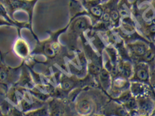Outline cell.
Listing matches in <instances>:
<instances>
[{
	"mask_svg": "<svg viewBox=\"0 0 155 116\" xmlns=\"http://www.w3.org/2000/svg\"><path fill=\"white\" fill-rule=\"evenodd\" d=\"M67 26L57 31H47L49 37L44 40H36L35 48L31 52V56L26 61L25 65L34 68L35 65L40 63L44 69L41 73L49 75L50 69L54 64H60L66 56L65 48L58 41V38L61 34L67 31Z\"/></svg>",
	"mask_w": 155,
	"mask_h": 116,
	"instance_id": "6da1fadb",
	"label": "cell"
},
{
	"mask_svg": "<svg viewBox=\"0 0 155 116\" xmlns=\"http://www.w3.org/2000/svg\"><path fill=\"white\" fill-rule=\"evenodd\" d=\"M103 96L93 89L82 90L72 103L75 116H93L105 105L101 102Z\"/></svg>",
	"mask_w": 155,
	"mask_h": 116,
	"instance_id": "7a4b0ae2",
	"label": "cell"
},
{
	"mask_svg": "<svg viewBox=\"0 0 155 116\" xmlns=\"http://www.w3.org/2000/svg\"><path fill=\"white\" fill-rule=\"evenodd\" d=\"M93 28L91 18L87 15L78 16L70 19L65 34L66 43L70 50L76 49L78 38L81 37L87 30Z\"/></svg>",
	"mask_w": 155,
	"mask_h": 116,
	"instance_id": "3957f363",
	"label": "cell"
},
{
	"mask_svg": "<svg viewBox=\"0 0 155 116\" xmlns=\"http://www.w3.org/2000/svg\"><path fill=\"white\" fill-rule=\"evenodd\" d=\"M38 0H0L3 7L5 8L7 14L13 20L14 14L18 11H23L27 14L28 21L32 25L34 10Z\"/></svg>",
	"mask_w": 155,
	"mask_h": 116,
	"instance_id": "277c9868",
	"label": "cell"
},
{
	"mask_svg": "<svg viewBox=\"0 0 155 116\" xmlns=\"http://www.w3.org/2000/svg\"><path fill=\"white\" fill-rule=\"evenodd\" d=\"M0 86L3 87L8 90L10 87L15 84L20 77L22 66L21 64L17 67H11L6 65L3 61V55L0 52Z\"/></svg>",
	"mask_w": 155,
	"mask_h": 116,
	"instance_id": "5b68a950",
	"label": "cell"
},
{
	"mask_svg": "<svg viewBox=\"0 0 155 116\" xmlns=\"http://www.w3.org/2000/svg\"><path fill=\"white\" fill-rule=\"evenodd\" d=\"M47 103L49 116H75L72 103L67 98H51Z\"/></svg>",
	"mask_w": 155,
	"mask_h": 116,
	"instance_id": "8992f818",
	"label": "cell"
},
{
	"mask_svg": "<svg viewBox=\"0 0 155 116\" xmlns=\"http://www.w3.org/2000/svg\"><path fill=\"white\" fill-rule=\"evenodd\" d=\"M19 89H20V95H19L18 108L23 112L25 113L28 111L40 108L47 103L43 102L36 98L29 90L21 88Z\"/></svg>",
	"mask_w": 155,
	"mask_h": 116,
	"instance_id": "52a82bcc",
	"label": "cell"
},
{
	"mask_svg": "<svg viewBox=\"0 0 155 116\" xmlns=\"http://www.w3.org/2000/svg\"><path fill=\"white\" fill-rule=\"evenodd\" d=\"M130 85V82L128 79H126L121 76L116 77L112 81V84L109 92L110 98L112 99L118 98L124 92L129 89Z\"/></svg>",
	"mask_w": 155,
	"mask_h": 116,
	"instance_id": "ba28073f",
	"label": "cell"
},
{
	"mask_svg": "<svg viewBox=\"0 0 155 116\" xmlns=\"http://www.w3.org/2000/svg\"><path fill=\"white\" fill-rule=\"evenodd\" d=\"M101 114L105 116H126L129 112L123 105L112 99L103 106L100 110Z\"/></svg>",
	"mask_w": 155,
	"mask_h": 116,
	"instance_id": "9c48e42d",
	"label": "cell"
},
{
	"mask_svg": "<svg viewBox=\"0 0 155 116\" xmlns=\"http://www.w3.org/2000/svg\"><path fill=\"white\" fill-rule=\"evenodd\" d=\"M136 98L139 114L140 115H151L154 108V92L152 95L141 96Z\"/></svg>",
	"mask_w": 155,
	"mask_h": 116,
	"instance_id": "30bf717a",
	"label": "cell"
},
{
	"mask_svg": "<svg viewBox=\"0 0 155 116\" xmlns=\"http://www.w3.org/2000/svg\"><path fill=\"white\" fill-rule=\"evenodd\" d=\"M14 85L28 90H31L35 86V83L34 81L31 70L25 65V62L22 66L20 77Z\"/></svg>",
	"mask_w": 155,
	"mask_h": 116,
	"instance_id": "8fae6325",
	"label": "cell"
},
{
	"mask_svg": "<svg viewBox=\"0 0 155 116\" xmlns=\"http://www.w3.org/2000/svg\"><path fill=\"white\" fill-rule=\"evenodd\" d=\"M13 50L15 54L24 61L27 60L31 56L30 46L27 41L21 36H18L16 39L13 46Z\"/></svg>",
	"mask_w": 155,
	"mask_h": 116,
	"instance_id": "7c38bea8",
	"label": "cell"
},
{
	"mask_svg": "<svg viewBox=\"0 0 155 116\" xmlns=\"http://www.w3.org/2000/svg\"><path fill=\"white\" fill-rule=\"evenodd\" d=\"M149 66L145 63H140L136 66L134 76L130 78V82H140L149 85L150 81Z\"/></svg>",
	"mask_w": 155,
	"mask_h": 116,
	"instance_id": "4fadbf2b",
	"label": "cell"
},
{
	"mask_svg": "<svg viewBox=\"0 0 155 116\" xmlns=\"http://www.w3.org/2000/svg\"><path fill=\"white\" fill-rule=\"evenodd\" d=\"M129 90L133 96L135 98L152 95L153 94L149 85L140 82H130Z\"/></svg>",
	"mask_w": 155,
	"mask_h": 116,
	"instance_id": "5bb4252c",
	"label": "cell"
},
{
	"mask_svg": "<svg viewBox=\"0 0 155 116\" xmlns=\"http://www.w3.org/2000/svg\"><path fill=\"white\" fill-rule=\"evenodd\" d=\"M98 79L101 88L105 93L109 94L112 81H111L110 75L107 70L102 69L98 74Z\"/></svg>",
	"mask_w": 155,
	"mask_h": 116,
	"instance_id": "9a60e30c",
	"label": "cell"
},
{
	"mask_svg": "<svg viewBox=\"0 0 155 116\" xmlns=\"http://www.w3.org/2000/svg\"><path fill=\"white\" fill-rule=\"evenodd\" d=\"M25 116H49V112H48V107L47 103H46L44 105L40 108H36L28 111L24 113Z\"/></svg>",
	"mask_w": 155,
	"mask_h": 116,
	"instance_id": "2e32d148",
	"label": "cell"
},
{
	"mask_svg": "<svg viewBox=\"0 0 155 116\" xmlns=\"http://www.w3.org/2000/svg\"><path fill=\"white\" fill-rule=\"evenodd\" d=\"M119 71L120 72V76L126 79H130L133 75V70L131 65L129 62H124L119 66Z\"/></svg>",
	"mask_w": 155,
	"mask_h": 116,
	"instance_id": "e0dca14e",
	"label": "cell"
},
{
	"mask_svg": "<svg viewBox=\"0 0 155 116\" xmlns=\"http://www.w3.org/2000/svg\"><path fill=\"white\" fill-rule=\"evenodd\" d=\"M133 54L137 56H143L147 51V48L144 44L142 43H136L130 46Z\"/></svg>",
	"mask_w": 155,
	"mask_h": 116,
	"instance_id": "ac0fdd59",
	"label": "cell"
},
{
	"mask_svg": "<svg viewBox=\"0 0 155 116\" xmlns=\"http://www.w3.org/2000/svg\"><path fill=\"white\" fill-rule=\"evenodd\" d=\"M133 97V95L130 92V90H127L125 92H124L123 93L121 94L118 98H114V99H112L113 100H114L116 102H118L120 104H122L123 105L124 103H125V102H127V101Z\"/></svg>",
	"mask_w": 155,
	"mask_h": 116,
	"instance_id": "d6986e66",
	"label": "cell"
},
{
	"mask_svg": "<svg viewBox=\"0 0 155 116\" xmlns=\"http://www.w3.org/2000/svg\"><path fill=\"white\" fill-rule=\"evenodd\" d=\"M120 14L118 11V8L117 6L116 5L113 7L110 11V23H112L113 25H116L118 24L120 18Z\"/></svg>",
	"mask_w": 155,
	"mask_h": 116,
	"instance_id": "ffe728a7",
	"label": "cell"
},
{
	"mask_svg": "<svg viewBox=\"0 0 155 116\" xmlns=\"http://www.w3.org/2000/svg\"><path fill=\"white\" fill-rule=\"evenodd\" d=\"M124 106L127 110L128 112H130L132 110H138V105H137V98L133 96L131 98L129 99L127 102L123 104Z\"/></svg>",
	"mask_w": 155,
	"mask_h": 116,
	"instance_id": "44dd1931",
	"label": "cell"
},
{
	"mask_svg": "<svg viewBox=\"0 0 155 116\" xmlns=\"http://www.w3.org/2000/svg\"><path fill=\"white\" fill-rule=\"evenodd\" d=\"M145 60L146 61H151L152 60L154 57V53L152 50H147V51L145 53V55L143 56Z\"/></svg>",
	"mask_w": 155,
	"mask_h": 116,
	"instance_id": "7402d4cb",
	"label": "cell"
},
{
	"mask_svg": "<svg viewBox=\"0 0 155 116\" xmlns=\"http://www.w3.org/2000/svg\"><path fill=\"white\" fill-rule=\"evenodd\" d=\"M146 32L150 34L155 36V24L151 23L146 27Z\"/></svg>",
	"mask_w": 155,
	"mask_h": 116,
	"instance_id": "603a6c76",
	"label": "cell"
},
{
	"mask_svg": "<svg viewBox=\"0 0 155 116\" xmlns=\"http://www.w3.org/2000/svg\"><path fill=\"white\" fill-rule=\"evenodd\" d=\"M5 25H6V26H12L13 27V25H12L11 23H10L8 21H7L5 19V18H3V17H2V16H0V27L1 26H5Z\"/></svg>",
	"mask_w": 155,
	"mask_h": 116,
	"instance_id": "cb8c5ba5",
	"label": "cell"
},
{
	"mask_svg": "<svg viewBox=\"0 0 155 116\" xmlns=\"http://www.w3.org/2000/svg\"><path fill=\"white\" fill-rule=\"evenodd\" d=\"M7 92V89L3 88V87L0 86V95H5Z\"/></svg>",
	"mask_w": 155,
	"mask_h": 116,
	"instance_id": "d4e9b609",
	"label": "cell"
},
{
	"mask_svg": "<svg viewBox=\"0 0 155 116\" xmlns=\"http://www.w3.org/2000/svg\"><path fill=\"white\" fill-rule=\"evenodd\" d=\"M154 110H153V112H152V114H154V115H155V93L154 92Z\"/></svg>",
	"mask_w": 155,
	"mask_h": 116,
	"instance_id": "484cf974",
	"label": "cell"
},
{
	"mask_svg": "<svg viewBox=\"0 0 155 116\" xmlns=\"http://www.w3.org/2000/svg\"><path fill=\"white\" fill-rule=\"evenodd\" d=\"M93 116H105V115H104L103 114H95Z\"/></svg>",
	"mask_w": 155,
	"mask_h": 116,
	"instance_id": "4316f807",
	"label": "cell"
},
{
	"mask_svg": "<svg viewBox=\"0 0 155 116\" xmlns=\"http://www.w3.org/2000/svg\"><path fill=\"white\" fill-rule=\"evenodd\" d=\"M2 114V106L0 105V116Z\"/></svg>",
	"mask_w": 155,
	"mask_h": 116,
	"instance_id": "83f0119b",
	"label": "cell"
},
{
	"mask_svg": "<svg viewBox=\"0 0 155 116\" xmlns=\"http://www.w3.org/2000/svg\"><path fill=\"white\" fill-rule=\"evenodd\" d=\"M152 4H153V7H154V9H155V0H153Z\"/></svg>",
	"mask_w": 155,
	"mask_h": 116,
	"instance_id": "f1b7e54d",
	"label": "cell"
},
{
	"mask_svg": "<svg viewBox=\"0 0 155 116\" xmlns=\"http://www.w3.org/2000/svg\"><path fill=\"white\" fill-rule=\"evenodd\" d=\"M1 116H6V115H4V114H2V115H1Z\"/></svg>",
	"mask_w": 155,
	"mask_h": 116,
	"instance_id": "f546056e",
	"label": "cell"
},
{
	"mask_svg": "<svg viewBox=\"0 0 155 116\" xmlns=\"http://www.w3.org/2000/svg\"><path fill=\"white\" fill-rule=\"evenodd\" d=\"M150 116H155V115H154V114H151V115H150Z\"/></svg>",
	"mask_w": 155,
	"mask_h": 116,
	"instance_id": "4dcf8cb0",
	"label": "cell"
},
{
	"mask_svg": "<svg viewBox=\"0 0 155 116\" xmlns=\"http://www.w3.org/2000/svg\"><path fill=\"white\" fill-rule=\"evenodd\" d=\"M105 1H106V0H101V2H105Z\"/></svg>",
	"mask_w": 155,
	"mask_h": 116,
	"instance_id": "1f68e13d",
	"label": "cell"
},
{
	"mask_svg": "<svg viewBox=\"0 0 155 116\" xmlns=\"http://www.w3.org/2000/svg\"><path fill=\"white\" fill-rule=\"evenodd\" d=\"M154 92L155 93V88H154Z\"/></svg>",
	"mask_w": 155,
	"mask_h": 116,
	"instance_id": "d6a6232c",
	"label": "cell"
},
{
	"mask_svg": "<svg viewBox=\"0 0 155 116\" xmlns=\"http://www.w3.org/2000/svg\"><path fill=\"white\" fill-rule=\"evenodd\" d=\"M154 88H155V84H154Z\"/></svg>",
	"mask_w": 155,
	"mask_h": 116,
	"instance_id": "836d02e7",
	"label": "cell"
},
{
	"mask_svg": "<svg viewBox=\"0 0 155 116\" xmlns=\"http://www.w3.org/2000/svg\"><path fill=\"white\" fill-rule=\"evenodd\" d=\"M154 41H155V36H154Z\"/></svg>",
	"mask_w": 155,
	"mask_h": 116,
	"instance_id": "e575fe53",
	"label": "cell"
},
{
	"mask_svg": "<svg viewBox=\"0 0 155 116\" xmlns=\"http://www.w3.org/2000/svg\"><path fill=\"white\" fill-rule=\"evenodd\" d=\"M154 73H155V70H154Z\"/></svg>",
	"mask_w": 155,
	"mask_h": 116,
	"instance_id": "d590c367",
	"label": "cell"
}]
</instances>
